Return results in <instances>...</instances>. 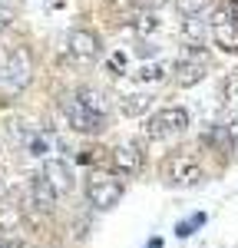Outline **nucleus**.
<instances>
[{
    "mask_svg": "<svg viewBox=\"0 0 238 248\" xmlns=\"http://www.w3.org/2000/svg\"><path fill=\"white\" fill-rule=\"evenodd\" d=\"M30 79H33V57H30V50L27 46H14L7 53V60H3V66H0V86L7 93H20Z\"/></svg>",
    "mask_w": 238,
    "mask_h": 248,
    "instance_id": "nucleus-1",
    "label": "nucleus"
},
{
    "mask_svg": "<svg viewBox=\"0 0 238 248\" xmlns=\"http://www.w3.org/2000/svg\"><path fill=\"white\" fill-rule=\"evenodd\" d=\"M208 27H212V37L222 50H238V0L218 3Z\"/></svg>",
    "mask_w": 238,
    "mask_h": 248,
    "instance_id": "nucleus-2",
    "label": "nucleus"
},
{
    "mask_svg": "<svg viewBox=\"0 0 238 248\" xmlns=\"http://www.w3.org/2000/svg\"><path fill=\"white\" fill-rule=\"evenodd\" d=\"M189 109H182V106H162L159 113L149 116V123H146V136L149 139H169V136H178L189 129Z\"/></svg>",
    "mask_w": 238,
    "mask_h": 248,
    "instance_id": "nucleus-3",
    "label": "nucleus"
},
{
    "mask_svg": "<svg viewBox=\"0 0 238 248\" xmlns=\"http://www.w3.org/2000/svg\"><path fill=\"white\" fill-rule=\"evenodd\" d=\"M60 109H63L66 123H70L76 133L96 136V133H103V129H106V116H99V113H93L89 106H83V103L76 99V93L63 96V99H60Z\"/></svg>",
    "mask_w": 238,
    "mask_h": 248,
    "instance_id": "nucleus-4",
    "label": "nucleus"
},
{
    "mask_svg": "<svg viewBox=\"0 0 238 248\" xmlns=\"http://www.w3.org/2000/svg\"><path fill=\"white\" fill-rule=\"evenodd\" d=\"M86 199H89L93 209H103V212L113 209L122 199V182L116 175H109V172H93L86 179Z\"/></svg>",
    "mask_w": 238,
    "mask_h": 248,
    "instance_id": "nucleus-5",
    "label": "nucleus"
},
{
    "mask_svg": "<svg viewBox=\"0 0 238 248\" xmlns=\"http://www.w3.org/2000/svg\"><path fill=\"white\" fill-rule=\"evenodd\" d=\"M165 179L172 186H198L205 179V169H202V162H198L195 155L176 153V155L165 159Z\"/></svg>",
    "mask_w": 238,
    "mask_h": 248,
    "instance_id": "nucleus-6",
    "label": "nucleus"
},
{
    "mask_svg": "<svg viewBox=\"0 0 238 248\" xmlns=\"http://www.w3.org/2000/svg\"><path fill=\"white\" fill-rule=\"evenodd\" d=\"M205 73H208V60L198 50H185L172 66V77H176L178 86H195V83L205 79Z\"/></svg>",
    "mask_w": 238,
    "mask_h": 248,
    "instance_id": "nucleus-7",
    "label": "nucleus"
},
{
    "mask_svg": "<svg viewBox=\"0 0 238 248\" xmlns=\"http://www.w3.org/2000/svg\"><path fill=\"white\" fill-rule=\"evenodd\" d=\"M66 46H70V57L76 63H93L99 57V50H103V43H99V37L93 30H73Z\"/></svg>",
    "mask_w": 238,
    "mask_h": 248,
    "instance_id": "nucleus-8",
    "label": "nucleus"
},
{
    "mask_svg": "<svg viewBox=\"0 0 238 248\" xmlns=\"http://www.w3.org/2000/svg\"><path fill=\"white\" fill-rule=\"evenodd\" d=\"M109 162H113V169L116 175H136L142 169V149L133 146V142H126V146H116L113 155H109Z\"/></svg>",
    "mask_w": 238,
    "mask_h": 248,
    "instance_id": "nucleus-9",
    "label": "nucleus"
},
{
    "mask_svg": "<svg viewBox=\"0 0 238 248\" xmlns=\"http://www.w3.org/2000/svg\"><path fill=\"white\" fill-rule=\"evenodd\" d=\"M40 175L53 186V192H57V195H66V192L73 189V172H70V166H66L63 159H46Z\"/></svg>",
    "mask_w": 238,
    "mask_h": 248,
    "instance_id": "nucleus-10",
    "label": "nucleus"
},
{
    "mask_svg": "<svg viewBox=\"0 0 238 248\" xmlns=\"http://www.w3.org/2000/svg\"><path fill=\"white\" fill-rule=\"evenodd\" d=\"M30 195H33V205L37 209H43V212H53L57 209V192H53V186L43 179V175H33L30 179Z\"/></svg>",
    "mask_w": 238,
    "mask_h": 248,
    "instance_id": "nucleus-11",
    "label": "nucleus"
},
{
    "mask_svg": "<svg viewBox=\"0 0 238 248\" xmlns=\"http://www.w3.org/2000/svg\"><path fill=\"white\" fill-rule=\"evenodd\" d=\"M202 142H205V146H215L218 153H232V149H235V136H232L228 126H212V129H205Z\"/></svg>",
    "mask_w": 238,
    "mask_h": 248,
    "instance_id": "nucleus-12",
    "label": "nucleus"
},
{
    "mask_svg": "<svg viewBox=\"0 0 238 248\" xmlns=\"http://www.w3.org/2000/svg\"><path fill=\"white\" fill-rule=\"evenodd\" d=\"M76 99L83 103V106H89L93 113H99V116L109 113V99L99 93V90H93V86H83V90H76Z\"/></svg>",
    "mask_w": 238,
    "mask_h": 248,
    "instance_id": "nucleus-13",
    "label": "nucleus"
},
{
    "mask_svg": "<svg viewBox=\"0 0 238 248\" xmlns=\"http://www.w3.org/2000/svg\"><path fill=\"white\" fill-rule=\"evenodd\" d=\"M159 27H162V20L156 17V10H139L136 20H133V30H136L139 37H152Z\"/></svg>",
    "mask_w": 238,
    "mask_h": 248,
    "instance_id": "nucleus-14",
    "label": "nucleus"
},
{
    "mask_svg": "<svg viewBox=\"0 0 238 248\" xmlns=\"http://www.w3.org/2000/svg\"><path fill=\"white\" fill-rule=\"evenodd\" d=\"M122 113L126 116H142L149 106H152V96L149 93H129V96H122Z\"/></svg>",
    "mask_w": 238,
    "mask_h": 248,
    "instance_id": "nucleus-15",
    "label": "nucleus"
},
{
    "mask_svg": "<svg viewBox=\"0 0 238 248\" xmlns=\"http://www.w3.org/2000/svg\"><path fill=\"white\" fill-rule=\"evenodd\" d=\"M222 96H225V106L235 109V116H238V70L225 77V83H222Z\"/></svg>",
    "mask_w": 238,
    "mask_h": 248,
    "instance_id": "nucleus-16",
    "label": "nucleus"
},
{
    "mask_svg": "<svg viewBox=\"0 0 238 248\" xmlns=\"http://www.w3.org/2000/svg\"><path fill=\"white\" fill-rule=\"evenodd\" d=\"M178 3V10L185 14V17H198V14H205L215 0H176Z\"/></svg>",
    "mask_w": 238,
    "mask_h": 248,
    "instance_id": "nucleus-17",
    "label": "nucleus"
},
{
    "mask_svg": "<svg viewBox=\"0 0 238 248\" xmlns=\"http://www.w3.org/2000/svg\"><path fill=\"white\" fill-rule=\"evenodd\" d=\"M198 225H205V215H192L189 222H178V225H176V235H178V238H189Z\"/></svg>",
    "mask_w": 238,
    "mask_h": 248,
    "instance_id": "nucleus-18",
    "label": "nucleus"
},
{
    "mask_svg": "<svg viewBox=\"0 0 238 248\" xmlns=\"http://www.w3.org/2000/svg\"><path fill=\"white\" fill-rule=\"evenodd\" d=\"M136 77L139 79H162L165 77V66H162V63H156V66H142Z\"/></svg>",
    "mask_w": 238,
    "mask_h": 248,
    "instance_id": "nucleus-19",
    "label": "nucleus"
},
{
    "mask_svg": "<svg viewBox=\"0 0 238 248\" xmlns=\"http://www.w3.org/2000/svg\"><path fill=\"white\" fill-rule=\"evenodd\" d=\"M14 17H17L14 7H10V3H0V30H7V27L14 23Z\"/></svg>",
    "mask_w": 238,
    "mask_h": 248,
    "instance_id": "nucleus-20",
    "label": "nucleus"
},
{
    "mask_svg": "<svg viewBox=\"0 0 238 248\" xmlns=\"http://www.w3.org/2000/svg\"><path fill=\"white\" fill-rule=\"evenodd\" d=\"M116 10H139V0H109Z\"/></svg>",
    "mask_w": 238,
    "mask_h": 248,
    "instance_id": "nucleus-21",
    "label": "nucleus"
},
{
    "mask_svg": "<svg viewBox=\"0 0 238 248\" xmlns=\"http://www.w3.org/2000/svg\"><path fill=\"white\" fill-rule=\"evenodd\" d=\"M162 3H165V0H139V10H156Z\"/></svg>",
    "mask_w": 238,
    "mask_h": 248,
    "instance_id": "nucleus-22",
    "label": "nucleus"
},
{
    "mask_svg": "<svg viewBox=\"0 0 238 248\" xmlns=\"http://www.w3.org/2000/svg\"><path fill=\"white\" fill-rule=\"evenodd\" d=\"M146 248H162V238H149V242H146Z\"/></svg>",
    "mask_w": 238,
    "mask_h": 248,
    "instance_id": "nucleus-23",
    "label": "nucleus"
},
{
    "mask_svg": "<svg viewBox=\"0 0 238 248\" xmlns=\"http://www.w3.org/2000/svg\"><path fill=\"white\" fill-rule=\"evenodd\" d=\"M228 129H232V136H235V142H238V116L232 119V126H228Z\"/></svg>",
    "mask_w": 238,
    "mask_h": 248,
    "instance_id": "nucleus-24",
    "label": "nucleus"
},
{
    "mask_svg": "<svg viewBox=\"0 0 238 248\" xmlns=\"http://www.w3.org/2000/svg\"><path fill=\"white\" fill-rule=\"evenodd\" d=\"M3 248H20V242H10V245H3Z\"/></svg>",
    "mask_w": 238,
    "mask_h": 248,
    "instance_id": "nucleus-25",
    "label": "nucleus"
},
{
    "mask_svg": "<svg viewBox=\"0 0 238 248\" xmlns=\"http://www.w3.org/2000/svg\"><path fill=\"white\" fill-rule=\"evenodd\" d=\"M0 248H3V238H0Z\"/></svg>",
    "mask_w": 238,
    "mask_h": 248,
    "instance_id": "nucleus-26",
    "label": "nucleus"
},
{
    "mask_svg": "<svg viewBox=\"0 0 238 248\" xmlns=\"http://www.w3.org/2000/svg\"><path fill=\"white\" fill-rule=\"evenodd\" d=\"M0 3H3V0H0Z\"/></svg>",
    "mask_w": 238,
    "mask_h": 248,
    "instance_id": "nucleus-27",
    "label": "nucleus"
}]
</instances>
